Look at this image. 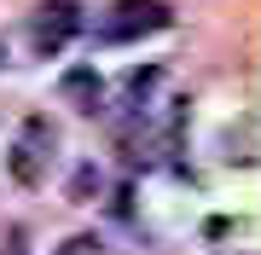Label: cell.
I'll list each match as a JSON object with an SVG mask.
<instances>
[{"label":"cell","mask_w":261,"mask_h":255,"mask_svg":"<svg viewBox=\"0 0 261 255\" xmlns=\"http://www.w3.org/2000/svg\"><path fill=\"white\" fill-rule=\"evenodd\" d=\"M174 23V12L163 6V0H116V12L99 23L105 41H128V35H151V29H168Z\"/></svg>","instance_id":"obj_1"},{"label":"cell","mask_w":261,"mask_h":255,"mask_svg":"<svg viewBox=\"0 0 261 255\" xmlns=\"http://www.w3.org/2000/svg\"><path fill=\"white\" fill-rule=\"evenodd\" d=\"M75 29H82V6H75V0H47V6H41V47L47 52L64 35H75Z\"/></svg>","instance_id":"obj_2"},{"label":"cell","mask_w":261,"mask_h":255,"mask_svg":"<svg viewBox=\"0 0 261 255\" xmlns=\"http://www.w3.org/2000/svg\"><path fill=\"white\" fill-rule=\"evenodd\" d=\"M64 99L75 104V110H99V99H105V81H99V70H87V64H75V70H64Z\"/></svg>","instance_id":"obj_3"},{"label":"cell","mask_w":261,"mask_h":255,"mask_svg":"<svg viewBox=\"0 0 261 255\" xmlns=\"http://www.w3.org/2000/svg\"><path fill=\"white\" fill-rule=\"evenodd\" d=\"M70 191H75V203H87V191H99V174H93V168H82V174L70 180Z\"/></svg>","instance_id":"obj_4"},{"label":"cell","mask_w":261,"mask_h":255,"mask_svg":"<svg viewBox=\"0 0 261 255\" xmlns=\"http://www.w3.org/2000/svg\"><path fill=\"white\" fill-rule=\"evenodd\" d=\"M58 255H99L93 238H70V249H58Z\"/></svg>","instance_id":"obj_5"},{"label":"cell","mask_w":261,"mask_h":255,"mask_svg":"<svg viewBox=\"0 0 261 255\" xmlns=\"http://www.w3.org/2000/svg\"><path fill=\"white\" fill-rule=\"evenodd\" d=\"M0 58H6V47H0Z\"/></svg>","instance_id":"obj_6"}]
</instances>
